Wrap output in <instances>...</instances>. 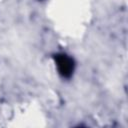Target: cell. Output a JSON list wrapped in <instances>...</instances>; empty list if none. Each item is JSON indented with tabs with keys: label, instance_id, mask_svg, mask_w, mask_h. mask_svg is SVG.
<instances>
[{
	"label": "cell",
	"instance_id": "1",
	"mask_svg": "<svg viewBox=\"0 0 128 128\" xmlns=\"http://www.w3.org/2000/svg\"><path fill=\"white\" fill-rule=\"evenodd\" d=\"M51 57L58 75L62 79L70 80L76 70V61L74 57L63 51L55 52Z\"/></svg>",
	"mask_w": 128,
	"mask_h": 128
}]
</instances>
